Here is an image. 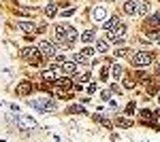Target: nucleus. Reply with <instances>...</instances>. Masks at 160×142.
Here are the masks:
<instances>
[{
    "label": "nucleus",
    "instance_id": "obj_1",
    "mask_svg": "<svg viewBox=\"0 0 160 142\" xmlns=\"http://www.w3.org/2000/svg\"><path fill=\"white\" fill-rule=\"evenodd\" d=\"M56 38L62 40L66 47H73V43L77 40V30L71 25H58L56 28Z\"/></svg>",
    "mask_w": 160,
    "mask_h": 142
},
{
    "label": "nucleus",
    "instance_id": "obj_2",
    "mask_svg": "<svg viewBox=\"0 0 160 142\" xmlns=\"http://www.w3.org/2000/svg\"><path fill=\"white\" fill-rule=\"evenodd\" d=\"M152 62H154V53H149V51H137L135 55H132V66H135V68L149 66Z\"/></svg>",
    "mask_w": 160,
    "mask_h": 142
},
{
    "label": "nucleus",
    "instance_id": "obj_3",
    "mask_svg": "<svg viewBox=\"0 0 160 142\" xmlns=\"http://www.w3.org/2000/svg\"><path fill=\"white\" fill-rule=\"evenodd\" d=\"M38 51H41V55H43V57H53V55H56V51H58V47H56V43L43 40V43L38 45Z\"/></svg>",
    "mask_w": 160,
    "mask_h": 142
},
{
    "label": "nucleus",
    "instance_id": "obj_4",
    "mask_svg": "<svg viewBox=\"0 0 160 142\" xmlns=\"http://www.w3.org/2000/svg\"><path fill=\"white\" fill-rule=\"evenodd\" d=\"M28 104L34 106V108H38V110H53V108H56V102L45 100V98H41V100H30Z\"/></svg>",
    "mask_w": 160,
    "mask_h": 142
},
{
    "label": "nucleus",
    "instance_id": "obj_5",
    "mask_svg": "<svg viewBox=\"0 0 160 142\" xmlns=\"http://www.w3.org/2000/svg\"><path fill=\"white\" fill-rule=\"evenodd\" d=\"M124 34H126V25L124 24H118L113 30H107V38L109 40H120Z\"/></svg>",
    "mask_w": 160,
    "mask_h": 142
},
{
    "label": "nucleus",
    "instance_id": "obj_6",
    "mask_svg": "<svg viewBox=\"0 0 160 142\" xmlns=\"http://www.w3.org/2000/svg\"><path fill=\"white\" fill-rule=\"evenodd\" d=\"M148 34H154V32H160V15H152L148 19Z\"/></svg>",
    "mask_w": 160,
    "mask_h": 142
},
{
    "label": "nucleus",
    "instance_id": "obj_7",
    "mask_svg": "<svg viewBox=\"0 0 160 142\" xmlns=\"http://www.w3.org/2000/svg\"><path fill=\"white\" fill-rule=\"evenodd\" d=\"M122 9H124L126 15H139V2L137 0H126Z\"/></svg>",
    "mask_w": 160,
    "mask_h": 142
},
{
    "label": "nucleus",
    "instance_id": "obj_8",
    "mask_svg": "<svg viewBox=\"0 0 160 142\" xmlns=\"http://www.w3.org/2000/svg\"><path fill=\"white\" fill-rule=\"evenodd\" d=\"M30 91H32V83L30 81H22L17 85V95H30Z\"/></svg>",
    "mask_w": 160,
    "mask_h": 142
},
{
    "label": "nucleus",
    "instance_id": "obj_9",
    "mask_svg": "<svg viewBox=\"0 0 160 142\" xmlns=\"http://www.w3.org/2000/svg\"><path fill=\"white\" fill-rule=\"evenodd\" d=\"M17 28H19L22 32H26V34L37 32V24H30V21H19V24H17Z\"/></svg>",
    "mask_w": 160,
    "mask_h": 142
},
{
    "label": "nucleus",
    "instance_id": "obj_10",
    "mask_svg": "<svg viewBox=\"0 0 160 142\" xmlns=\"http://www.w3.org/2000/svg\"><path fill=\"white\" fill-rule=\"evenodd\" d=\"M75 70H77V66H75L73 62H64V64H62V72H64V74L71 76V74H75Z\"/></svg>",
    "mask_w": 160,
    "mask_h": 142
},
{
    "label": "nucleus",
    "instance_id": "obj_11",
    "mask_svg": "<svg viewBox=\"0 0 160 142\" xmlns=\"http://www.w3.org/2000/svg\"><path fill=\"white\" fill-rule=\"evenodd\" d=\"M56 13H58V2H51V4H47V7H45V15H47V17H56Z\"/></svg>",
    "mask_w": 160,
    "mask_h": 142
},
{
    "label": "nucleus",
    "instance_id": "obj_12",
    "mask_svg": "<svg viewBox=\"0 0 160 142\" xmlns=\"http://www.w3.org/2000/svg\"><path fill=\"white\" fill-rule=\"evenodd\" d=\"M37 51H38V49H34V47H24L22 51H19V55H22L24 59H30L34 53H37Z\"/></svg>",
    "mask_w": 160,
    "mask_h": 142
},
{
    "label": "nucleus",
    "instance_id": "obj_13",
    "mask_svg": "<svg viewBox=\"0 0 160 142\" xmlns=\"http://www.w3.org/2000/svg\"><path fill=\"white\" fill-rule=\"evenodd\" d=\"M68 112H71V115H86V108L79 106V104H71V106H68Z\"/></svg>",
    "mask_w": 160,
    "mask_h": 142
},
{
    "label": "nucleus",
    "instance_id": "obj_14",
    "mask_svg": "<svg viewBox=\"0 0 160 142\" xmlns=\"http://www.w3.org/2000/svg\"><path fill=\"white\" fill-rule=\"evenodd\" d=\"M107 19V11L105 9H96L94 11V21H105Z\"/></svg>",
    "mask_w": 160,
    "mask_h": 142
},
{
    "label": "nucleus",
    "instance_id": "obj_15",
    "mask_svg": "<svg viewBox=\"0 0 160 142\" xmlns=\"http://www.w3.org/2000/svg\"><path fill=\"white\" fill-rule=\"evenodd\" d=\"M81 40H83V45L92 43V40H94V32H92V30H86V32L81 34Z\"/></svg>",
    "mask_w": 160,
    "mask_h": 142
},
{
    "label": "nucleus",
    "instance_id": "obj_16",
    "mask_svg": "<svg viewBox=\"0 0 160 142\" xmlns=\"http://www.w3.org/2000/svg\"><path fill=\"white\" fill-rule=\"evenodd\" d=\"M118 24H120V19H118V17H113V19H109V21H105V30H113Z\"/></svg>",
    "mask_w": 160,
    "mask_h": 142
},
{
    "label": "nucleus",
    "instance_id": "obj_17",
    "mask_svg": "<svg viewBox=\"0 0 160 142\" xmlns=\"http://www.w3.org/2000/svg\"><path fill=\"white\" fill-rule=\"evenodd\" d=\"M107 49H109L107 40H98V43H96V51H100V53H107Z\"/></svg>",
    "mask_w": 160,
    "mask_h": 142
},
{
    "label": "nucleus",
    "instance_id": "obj_18",
    "mask_svg": "<svg viewBox=\"0 0 160 142\" xmlns=\"http://www.w3.org/2000/svg\"><path fill=\"white\" fill-rule=\"evenodd\" d=\"M56 85H58V87H71L73 81H71V79H56Z\"/></svg>",
    "mask_w": 160,
    "mask_h": 142
},
{
    "label": "nucleus",
    "instance_id": "obj_19",
    "mask_svg": "<svg viewBox=\"0 0 160 142\" xmlns=\"http://www.w3.org/2000/svg\"><path fill=\"white\" fill-rule=\"evenodd\" d=\"M43 79H45V81H56V72L53 70H45L43 72Z\"/></svg>",
    "mask_w": 160,
    "mask_h": 142
},
{
    "label": "nucleus",
    "instance_id": "obj_20",
    "mask_svg": "<svg viewBox=\"0 0 160 142\" xmlns=\"http://www.w3.org/2000/svg\"><path fill=\"white\" fill-rule=\"evenodd\" d=\"M113 76H115V79H120V76H124V68L122 66H113Z\"/></svg>",
    "mask_w": 160,
    "mask_h": 142
},
{
    "label": "nucleus",
    "instance_id": "obj_21",
    "mask_svg": "<svg viewBox=\"0 0 160 142\" xmlns=\"http://www.w3.org/2000/svg\"><path fill=\"white\" fill-rule=\"evenodd\" d=\"M118 125L126 130V127H130V125H132V121H130V119H118Z\"/></svg>",
    "mask_w": 160,
    "mask_h": 142
},
{
    "label": "nucleus",
    "instance_id": "obj_22",
    "mask_svg": "<svg viewBox=\"0 0 160 142\" xmlns=\"http://www.w3.org/2000/svg\"><path fill=\"white\" fill-rule=\"evenodd\" d=\"M75 62H77V64H88V55L79 53V55H75Z\"/></svg>",
    "mask_w": 160,
    "mask_h": 142
},
{
    "label": "nucleus",
    "instance_id": "obj_23",
    "mask_svg": "<svg viewBox=\"0 0 160 142\" xmlns=\"http://www.w3.org/2000/svg\"><path fill=\"white\" fill-rule=\"evenodd\" d=\"M88 81H90V74H79V76H77V83H88Z\"/></svg>",
    "mask_w": 160,
    "mask_h": 142
},
{
    "label": "nucleus",
    "instance_id": "obj_24",
    "mask_svg": "<svg viewBox=\"0 0 160 142\" xmlns=\"http://www.w3.org/2000/svg\"><path fill=\"white\" fill-rule=\"evenodd\" d=\"M158 89H160V81H156V83H152V85H149V94H156Z\"/></svg>",
    "mask_w": 160,
    "mask_h": 142
},
{
    "label": "nucleus",
    "instance_id": "obj_25",
    "mask_svg": "<svg viewBox=\"0 0 160 142\" xmlns=\"http://www.w3.org/2000/svg\"><path fill=\"white\" fill-rule=\"evenodd\" d=\"M132 112H135V102H130V104L126 106V115H128V117H130Z\"/></svg>",
    "mask_w": 160,
    "mask_h": 142
},
{
    "label": "nucleus",
    "instance_id": "obj_26",
    "mask_svg": "<svg viewBox=\"0 0 160 142\" xmlns=\"http://www.w3.org/2000/svg\"><path fill=\"white\" fill-rule=\"evenodd\" d=\"M124 87H126V89H132V87H135V81H132V79H126V81H124Z\"/></svg>",
    "mask_w": 160,
    "mask_h": 142
},
{
    "label": "nucleus",
    "instance_id": "obj_27",
    "mask_svg": "<svg viewBox=\"0 0 160 142\" xmlns=\"http://www.w3.org/2000/svg\"><path fill=\"white\" fill-rule=\"evenodd\" d=\"M141 117L145 119V121H149V119L154 117V115H152V112H149V110H141Z\"/></svg>",
    "mask_w": 160,
    "mask_h": 142
},
{
    "label": "nucleus",
    "instance_id": "obj_28",
    "mask_svg": "<svg viewBox=\"0 0 160 142\" xmlns=\"http://www.w3.org/2000/svg\"><path fill=\"white\" fill-rule=\"evenodd\" d=\"M19 15H24V17H32V11H26V9H17Z\"/></svg>",
    "mask_w": 160,
    "mask_h": 142
},
{
    "label": "nucleus",
    "instance_id": "obj_29",
    "mask_svg": "<svg viewBox=\"0 0 160 142\" xmlns=\"http://www.w3.org/2000/svg\"><path fill=\"white\" fill-rule=\"evenodd\" d=\"M148 36L152 38V40H156V43L160 45V32H154V34H148Z\"/></svg>",
    "mask_w": 160,
    "mask_h": 142
},
{
    "label": "nucleus",
    "instance_id": "obj_30",
    "mask_svg": "<svg viewBox=\"0 0 160 142\" xmlns=\"http://www.w3.org/2000/svg\"><path fill=\"white\" fill-rule=\"evenodd\" d=\"M81 53H83V55H88V57H90V55H92V53H94V49H90V47H83V51H81Z\"/></svg>",
    "mask_w": 160,
    "mask_h": 142
},
{
    "label": "nucleus",
    "instance_id": "obj_31",
    "mask_svg": "<svg viewBox=\"0 0 160 142\" xmlns=\"http://www.w3.org/2000/svg\"><path fill=\"white\" fill-rule=\"evenodd\" d=\"M126 53H128V51H126V49H118V51H115V55H118V57H124V55H126Z\"/></svg>",
    "mask_w": 160,
    "mask_h": 142
},
{
    "label": "nucleus",
    "instance_id": "obj_32",
    "mask_svg": "<svg viewBox=\"0 0 160 142\" xmlns=\"http://www.w3.org/2000/svg\"><path fill=\"white\" fill-rule=\"evenodd\" d=\"M107 74H109V70H107V68H102V70H100V81H105V79H107Z\"/></svg>",
    "mask_w": 160,
    "mask_h": 142
},
{
    "label": "nucleus",
    "instance_id": "obj_33",
    "mask_svg": "<svg viewBox=\"0 0 160 142\" xmlns=\"http://www.w3.org/2000/svg\"><path fill=\"white\" fill-rule=\"evenodd\" d=\"M64 62H66L64 57H56L53 59V66H60V64H64Z\"/></svg>",
    "mask_w": 160,
    "mask_h": 142
},
{
    "label": "nucleus",
    "instance_id": "obj_34",
    "mask_svg": "<svg viewBox=\"0 0 160 142\" xmlns=\"http://www.w3.org/2000/svg\"><path fill=\"white\" fill-rule=\"evenodd\" d=\"M73 13H75V9H68V11H64V13H62V17H71Z\"/></svg>",
    "mask_w": 160,
    "mask_h": 142
},
{
    "label": "nucleus",
    "instance_id": "obj_35",
    "mask_svg": "<svg viewBox=\"0 0 160 142\" xmlns=\"http://www.w3.org/2000/svg\"><path fill=\"white\" fill-rule=\"evenodd\" d=\"M100 98H102V102H107V100H109V91H102V94H100Z\"/></svg>",
    "mask_w": 160,
    "mask_h": 142
},
{
    "label": "nucleus",
    "instance_id": "obj_36",
    "mask_svg": "<svg viewBox=\"0 0 160 142\" xmlns=\"http://www.w3.org/2000/svg\"><path fill=\"white\" fill-rule=\"evenodd\" d=\"M53 2H60V0H53Z\"/></svg>",
    "mask_w": 160,
    "mask_h": 142
},
{
    "label": "nucleus",
    "instance_id": "obj_37",
    "mask_svg": "<svg viewBox=\"0 0 160 142\" xmlns=\"http://www.w3.org/2000/svg\"><path fill=\"white\" fill-rule=\"evenodd\" d=\"M158 100H160V95H158Z\"/></svg>",
    "mask_w": 160,
    "mask_h": 142
}]
</instances>
